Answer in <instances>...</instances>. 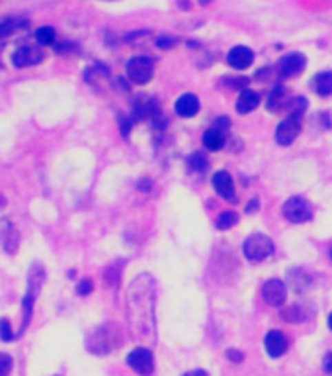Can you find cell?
<instances>
[{"instance_id": "cell-16", "label": "cell", "mask_w": 332, "mask_h": 376, "mask_svg": "<svg viewBox=\"0 0 332 376\" xmlns=\"http://www.w3.org/2000/svg\"><path fill=\"white\" fill-rule=\"evenodd\" d=\"M227 61H229L231 67H235L238 71H245V69H249L250 65H252L254 53H252V49H249L247 46H237V48H233L229 51Z\"/></svg>"}, {"instance_id": "cell-10", "label": "cell", "mask_w": 332, "mask_h": 376, "mask_svg": "<svg viewBox=\"0 0 332 376\" xmlns=\"http://www.w3.org/2000/svg\"><path fill=\"white\" fill-rule=\"evenodd\" d=\"M262 298H264V302L268 304V306H272V308L284 306L285 298H287V286H285L284 280H266L264 286H262Z\"/></svg>"}, {"instance_id": "cell-22", "label": "cell", "mask_w": 332, "mask_h": 376, "mask_svg": "<svg viewBox=\"0 0 332 376\" xmlns=\"http://www.w3.org/2000/svg\"><path fill=\"white\" fill-rule=\"evenodd\" d=\"M55 30L51 26H43L36 30V41L39 46H55Z\"/></svg>"}, {"instance_id": "cell-19", "label": "cell", "mask_w": 332, "mask_h": 376, "mask_svg": "<svg viewBox=\"0 0 332 376\" xmlns=\"http://www.w3.org/2000/svg\"><path fill=\"white\" fill-rule=\"evenodd\" d=\"M289 92L285 90L284 86H276L272 90V95L268 97V102H266V108L270 112H280V110H287V104H289Z\"/></svg>"}, {"instance_id": "cell-12", "label": "cell", "mask_w": 332, "mask_h": 376, "mask_svg": "<svg viewBox=\"0 0 332 376\" xmlns=\"http://www.w3.org/2000/svg\"><path fill=\"white\" fill-rule=\"evenodd\" d=\"M45 57L43 49L36 48V46H20L12 53V63L16 67H34V65H39Z\"/></svg>"}, {"instance_id": "cell-21", "label": "cell", "mask_w": 332, "mask_h": 376, "mask_svg": "<svg viewBox=\"0 0 332 376\" xmlns=\"http://www.w3.org/2000/svg\"><path fill=\"white\" fill-rule=\"evenodd\" d=\"M203 146L205 149H209V151H219L221 147L225 146V134L221 132V130H217V128H209L202 137Z\"/></svg>"}, {"instance_id": "cell-13", "label": "cell", "mask_w": 332, "mask_h": 376, "mask_svg": "<svg viewBox=\"0 0 332 376\" xmlns=\"http://www.w3.org/2000/svg\"><path fill=\"white\" fill-rule=\"evenodd\" d=\"M0 243L8 255H16L20 249V231L16 230V226L8 218L0 221Z\"/></svg>"}, {"instance_id": "cell-31", "label": "cell", "mask_w": 332, "mask_h": 376, "mask_svg": "<svg viewBox=\"0 0 332 376\" xmlns=\"http://www.w3.org/2000/svg\"><path fill=\"white\" fill-rule=\"evenodd\" d=\"M227 357L231 359V363H242V359H245V355L237 349H229L227 351Z\"/></svg>"}, {"instance_id": "cell-24", "label": "cell", "mask_w": 332, "mask_h": 376, "mask_svg": "<svg viewBox=\"0 0 332 376\" xmlns=\"http://www.w3.org/2000/svg\"><path fill=\"white\" fill-rule=\"evenodd\" d=\"M237 221L238 216L235 212H223V214H219V218L215 221V226H217V230H231Z\"/></svg>"}, {"instance_id": "cell-15", "label": "cell", "mask_w": 332, "mask_h": 376, "mask_svg": "<svg viewBox=\"0 0 332 376\" xmlns=\"http://www.w3.org/2000/svg\"><path fill=\"white\" fill-rule=\"evenodd\" d=\"M287 347H289V339L285 337L282 331H270L266 337H264V349L266 353L272 357V359H278V357H282L287 351Z\"/></svg>"}, {"instance_id": "cell-17", "label": "cell", "mask_w": 332, "mask_h": 376, "mask_svg": "<svg viewBox=\"0 0 332 376\" xmlns=\"http://www.w3.org/2000/svg\"><path fill=\"white\" fill-rule=\"evenodd\" d=\"M174 110H176V114H178L180 118H194V116L200 112V100H198L196 95L186 92V95H182V97L176 100Z\"/></svg>"}, {"instance_id": "cell-35", "label": "cell", "mask_w": 332, "mask_h": 376, "mask_svg": "<svg viewBox=\"0 0 332 376\" xmlns=\"http://www.w3.org/2000/svg\"><path fill=\"white\" fill-rule=\"evenodd\" d=\"M256 210H258V198L250 200L249 206H247V214H252V212H256Z\"/></svg>"}, {"instance_id": "cell-6", "label": "cell", "mask_w": 332, "mask_h": 376, "mask_svg": "<svg viewBox=\"0 0 332 376\" xmlns=\"http://www.w3.org/2000/svg\"><path fill=\"white\" fill-rule=\"evenodd\" d=\"M282 214L287 221L291 224H307L309 219H313V208L305 198L301 196H291L289 200H285Z\"/></svg>"}, {"instance_id": "cell-30", "label": "cell", "mask_w": 332, "mask_h": 376, "mask_svg": "<svg viewBox=\"0 0 332 376\" xmlns=\"http://www.w3.org/2000/svg\"><path fill=\"white\" fill-rule=\"evenodd\" d=\"M119 123H121V134H123V137H127L131 132V123H133V118H125V116H121V118H119Z\"/></svg>"}, {"instance_id": "cell-40", "label": "cell", "mask_w": 332, "mask_h": 376, "mask_svg": "<svg viewBox=\"0 0 332 376\" xmlns=\"http://www.w3.org/2000/svg\"><path fill=\"white\" fill-rule=\"evenodd\" d=\"M331 259H332V249H331Z\"/></svg>"}, {"instance_id": "cell-26", "label": "cell", "mask_w": 332, "mask_h": 376, "mask_svg": "<svg viewBox=\"0 0 332 376\" xmlns=\"http://www.w3.org/2000/svg\"><path fill=\"white\" fill-rule=\"evenodd\" d=\"M12 366H14L12 357L6 355V353H0V376H10Z\"/></svg>"}, {"instance_id": "cell-32", "label": "cell", "mask_w": 332, "mask_h": 376, "mask_svg": "<svg viewBox=\"0 0 332 376\" xmlns=\"http://www.w3.org/2000/svg\"><path fill=\"white\" fill-rule=\"evenodd\" d=\"M174 43H176V39H172V37H158V39H156V46L163 49L172 48Z\"/></svg>"}, {"instance_id": "cell-25", "label": "cell", "mask_w": 332, "mask_h": 376, "mask_svg": "<svg viewBox=\"0 0 332 376\" xmlns=\"http://www.w3.org/2000/svg\"><path fill=\"white\" fill-rule=\"evenodd\" d=\"M207 159H205V155L203 153H194V155H190V159H188V167H190L191 170H196V172H202V170L207 169Z\"/></svg>"}, {"instance_id": "cell-29", "label": "cell", "mask_w": 332, "mask_h": 376, "mask_svg": "<svg viewBox=\"0 0 332 376\" xmlns=\"http://www.w3.org/2000/svg\"><path fill=\"white\" fill-rule=\"evenodd\" d=\"M76 290L81 296H86V294H90L92 292V280L90 279H84L79 282V286H76Z\"/></svg>"}, {"instance_id": "cell-34", "label": "cell", "mask_w": 332, "mask_h": 376, "mask_svg": "<svg viewBox=\"0 0 332 376\" xmlns=\"http://www.w3.org/2000/svg\"><path fill=\"white\" fill-rule=\"evenodd\" d=\"M322 368H324V373L332 375V353H329V355L324 357V361H322Z\"/></svg>"}, {"instance_id": "cell-9", "label": "cell", "mask_w": 332, "mask_h": 376, "mask_svg": "<svg viewBox=\"0 0 332 376\" xmlns=\"http://www.w3.org/2000/svg\"><path fill=\"white\" fill-rule=\"evenodd\" d=\"M127 364H129L137 375L141 376L153 375L154 370L153 353L149 351V349H145V347H137V349H133V351L127 355Z\"/></svg>"}, {"instance_id": "cell-3", "label": "cell", "mask_w": 332, "mask_h": 376, "mask_svg": "<svg viewBox=\"0 0 332 376\" xmlns=\"http://www.w3.org/2000/svg\"><path fill=\"white\" fill-rule=\"evenodd\" d=\"M43 280H45V268L43 265H32L30 268V273H28V288H25L24 294V300H22V326H20V333L18 335H22L28 326H30V321H32V314H34V304H36L37 296H39V292H41V286H43Z\"/></svg>"}, {"instance_id": "cell-8", "label": "cell", "mask_w": 332, "mask_h": 376, "mask_svg": "<svg viewBox=\"0 0 332 376\" xmlns=\"http://www.w3.org/2000/svg\"><path fill=\"white\" fill-rule=\"evenodd\" d=\"M305 67H307V57L303 53H287L278 61V75L282 79H291L303 73Z\"/></svg>"}, {"instance_id": "cell-11", "label": "cell", "mask_w": 332, "mask_h": 376, "mask_svg": "<svg viewBox=\"0 0 332 376\" xmlns=\"http://www.w3.org/2000/svg\"><path fill=\"white\" fill-rule=\"evenodd\" d=\"M299 132H301V118L287 116L284 121H280V126L276 130V141L280 146L289 147L297 139Z\"/></svg>"}, {"instance_id": "cell-23", "label": "cell", "mask_w": 332, "mask_h": 376, "mask_svg": "<svg viewBox=\"0 0 332 376\" xmlns=\"http://www.w3.org/2000/svg\"><path fill=\"white\" fill-rule=\"evenodd\" d=\"M123 261H119V263H116V265H110V267L106 268V273H104V279H106L107 286H118L119 284V279H121V270H123Z\"/></svg>"}, {"instance_id": "cell-27", "label": "cell", "mask_w": 332, "mask_h": 376, "mask_svg": "<svg viewBox=\"0 0 332 376\" xmlns=\"http://www.w3.org/2000/svg\"><path fill=\"white\" fill-rule=\"evenodd\" d=\"M223 85L229 86V88H247L249 86V79L247 77H237V79H233V77H225L223 79Z\"/></svg>"}, {"instance_id": "cell-36", "label": "cell", "mask_w": 332, "mask_h": 376, "mask_svg": "<svg viewBox=\"0 0 332 376\" xmlns=\"http://www.w3.org/2000/svg\"><path fill=\"white\" fill-rule=\"evenodd\" d=\"M182 376H209V373H205V370H191V373H186V375Z\"/></svg>"}, {"instance_id": "cell-38", "label": "cell", "mask_w": 332, "mask_h": 376, "mask_svg": "<svg viewBox=\"0 0 332 376\" xmlns=\"http://www.w3.org/2000/svg\"><path fill=\"white\" fill-rule=\"evenodd\" d=\"M329 328L332 329V314H331V316H329Z\"/></svg>"}, {"instance_id": "cell-39", "label": "cell", "mask_w": 332, "mask_h": 376, "mask_svg": "<svg viewBox=\"0 0 332 376\" xmlns=\"http://www.w3.org/2000/svg\"><path fill=\"white\" fill-rule=\"evenodd\" d=\"M106 2H116V0H106Z\"/></svg>"}, {"instance_id": "cell-1", "label": "cell", "mask_w": 332, "mask_h": 376, "mask_svg": "<svg viewBox=\"0 0 332 376\" xmlns=\"http://www.w3.org/2000/svg\"><path fill=\"white\" fill-rule=\"evenodd\" d=\"M154 304L156 280L149 273L137 275L127 288L125 310L131 331L139 341H154Z\"/></svg>"}, {"instance_id": "cell-20", "label": "cell", "mask_w": 332, "mask_h": 376, "mask_svg": "<svg viewBox=\"0 0 332 376\" xmlns=\"http://www.w3.org/2000/svg\"><path fill=\"white\" fill-rule=\"evenodd\" d=\"M313 88L319 97L326 98L332 95V71H322V73L315 75L313 79Z\"/></svg>"}, {"instance_id": "cell-37", "label": "cell", "mask_w": 332, "mask_h": 376, "mask_svg": "<svg viewBox=\"0 0 332 376\" xmlns=\"http://www.w3.org/2000/svg\"><path fill=\"white\" fill-rule=\"evenodd\" d=\"M4 206H6V198L0 195V210H2V208H4Z\"/></svg>"}, {"instance_id": "cell-33", "label": "cell", "mask_w": 332, "mask_h": 376, "mask_svg": "<svg viewBox=\"0 0 332 376\" xmlns=\"http://www.w3.org/2000/svg\"><path fill=\"white\" fill-rule=\"evenodd\" d=\"M214 128L221 130V132H225L227 128H229V118H217L214 123Z\"/></svg>"}, {"instance_id": "cell-4", "label": "cell", "mask_w": 332, "mask_h": 376, "mask_svg": "<svg viewBox=\"0 0 332 376\" xmlns=\"http://www.w3.org/2000/svg\"><path fill=\"white\" fill-rule=\"evenodd\" d=\"M245 257L252 263H262L273 253V241L264 233H254L242 245Z\"/></svg>"}, {"instance_id": "cell-7", "label": "cell", "mask_w": 332, "mask_h": 376, "mask_svg": "<svg viewBox=\"0 0 332 376\" xmlns=\"http://www.w3.org/2000/svg\"><path fill=\"white\" fill-rule=\"evenodd\" d=\"M160 114V102L151 95H137L133 98V121L151 120Z\"/></svg>"}, {"instance_id": "cell-2", "label": "cell", "mask_w": 332, "mask_h": 376, "mask_svg": "<svg viewBox=\"0 0 332 376\" xmlns=\"http://www.w3.org/2000/svg\"><path fill=\"white\" fill-rule=\"evenodd\" d=\"M121 343H123L121 329L118 326L106 324V326H100V328H96L94 331L88 333V337H86V351L98 355V357H104V355H110L112 351L119 349Z\"/></svg>"}, {"instance_id": "cell-14", "label": "cell", "mask_w": 332, "mask_h": 376, "mask_svg": "<svg viewBox=\"0 0 332 376\" xmlns=\"http://www.w3.org/2000/svg\"><path fill=\"white\" fill-rule=\"evenodd\" d=\"M211 184H214L215 192L225 198L229 202H235L237 200V192H235V182H233V177L227 172V170H219L215 172L214 179H211Z\"/></svg>"}, {"instance_id": "cell-28", "label": "cell", "mask_w": 332, "mask_h": 376, "mask_svg": "<svg viewBox=\"0 0 332 376\" xmlns=\"http://www.w3.org/2000/svg\"><path fill=\"white\" fill-rule=\"evenodd\" d=\"M0 339L4 341V343H8V341L14 339V331L10 328V321L8 319H0Z\"/></svg>"}, {"instance_id": "cell-5", "label": "cell", "mask_w": 332, "mask_h": 376, "mask_svg": "<svg viewBox=\"0 0 332 376\" xmlns=\"http://www.w3.org/2000/svg\"><path fill=\"white\" fill-rule=\"evenodd\" d=\"M125 73L127 79L135 85H147L154 75V61L147 55H137L131 57L125 65Z\"/></svg>"}, {"instance_id": "cell-18", "label": "cell", "mask_w": 332, "mask_h": 376, "mask_svg": "<svg viewBox=\"0 0 332 376\" xmlns=\"http://www.w3.org/2000/svg\"><path fill=\"white\" fill-rule=\"evenodd\" d=\"M258 104H260V95L245 88L237 98V112L238 114H249L252 110L258 108Z\"/></svg>"}]
</instances>
